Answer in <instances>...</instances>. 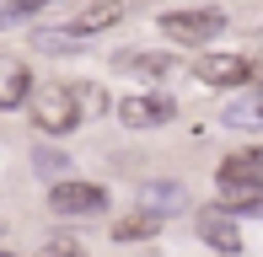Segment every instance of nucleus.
Listing matches in <instances>:
<instances>
[{
    "instance_id": "39448f33",
    "label": "nucleus",
    "mask_w": 263,
    "mask_h": 257,
    "mask_svg": "<svg viewBox=\"0 0 263 257\" xmlns=\"http://www.w3.org/2000/svg\"><path fill=\"white\" fill-rule=\"evenodd\" d=\"M118 118H124V128H161L177 118V102L166 91H135L118 102Z\"/></svg>"
},
{
    "instance_id": "0eeeda50",
    "label": "nucleus",
    "mask_w": 263,
    "mask_h": 257,
    "mask_svg": "<svg viewBox=\"0 0 263 257\" xmlns=\"http://www.w3.org/2000/svg\"><path fill=\"white\" fill-rule=\"evenodd\" d=\"M32 97V70L11 54H0V113H16Z\"/></svg>"
},
{
    "instance_id": "f8f14e48",
    "label": "nucleus",
    "mask_w": 263,
    "mask_h": 257,
    "mask_svg": "<svg viewBox=\"0 0 263 257\" xmlns=\"http://www.w3.org/2000/svg\"><path fill=\"white\" fill-rule=\"evenodd\" d=\"M215 182H263V166H258L253 150H242V156H226V161H220Z\"/></svg>"
},
{
    "instance_id": "ddd939ff",
    "label": "nucleus",
    "mask_w": 263,
    "mask_h": 257,
    "mask_svg": "<svg viewBox=\"0 0 263 257\" xmlns=\"http://www.w3.org/2000/svg\"><path fill=\"white\" fill-rule=\"evenodd\" d=\"M183 204H188V193L177 188V182H145V209L151 215L166 220V209H183Z\"/></svg>"
},
{
    "instance_id": "a211bd4d",
    "label": "nucleus",
    "mask_w": 263,
    "mask_h": 257,
    "mask_svg": "<svg viewBox=\"0 0 263 257\" xmlns=\"http://www.w3.org/2000/svg\"><path fill=\"white\" fill-rule=\"evenodd\" d=\"M253 75H263V54H258V59H253Z\"/></svg>"
},
{
    "instance_id": "6ab92c4d",
    "label": "nucleus",
    "mask_w": 263,
    "mask_h": 257,
    "mask_svg": "<svg viewBox=\"0 0 263 257\" xmlns=\"http://www.w3.org/2000/svg\"><path fill=\"white\" fill-rule=\"evenodd\" d=\"M253 156H258V166H263V150H253Z\"/></svg>"
},
{
    "instance_id": "20e7f679",
    "label": "nucleus",
    "mask_w": 263,
    "mask_h": 257,
    "mask_svg": "<svg viewBox=\"0 0 263 257\" xmlns=\"http://www.w3.org/2000/svg\"><path fill=\"white\" fill-rule=\"evenodd\" d=\"M194 75L204 80V86H215V91H236V86L253 80V59H247V54H199Z\"/></svg>"
},
{
    "instance_id": "7ed1b4c3",
    "label": "nucleus",
    "mask_w": 263,
    "mask_h": 257,
    "mask_svg": "<svg viewBox=\"0 0 263 257\" xmlns=\"http://www.w3.org/2000/svg\"><path fill=\"white\" fill-rule=\"evenodd\" d=\"M220 27H226V11H215V6L166 11V16H161V32L172 43H210V38H220Z\"/></svg>"
},
{
    "instance_id": "412c9836",
    "label": "nucleus",
    "mask_w": 263,
    "mask_h": 257,
    "mask_svg": "<svg viewBox=\"0 0 263 257\" xmlns=\"http://www.w3.org/2000/svg\"><path fill=\"white\" fill-rule=\"evenodd\" d=\"M0 236H6V225H0Z\"/></svg>"
},
{
    "instance_id": "9d476101",
    "label": "nucleus",
    "mask_w": 263,
    "mask_h": 257,
    "mask_svg": "<svg viewBox=\"0 0 263 257\" xmlns=\"http://www.w3.org/2000/svg\"><path fill=\"white\" fill-rule=\"evenodd\" d=\"M113 65H118V70H135V75L161 80V75H172V70H177V54H172V49H161V54H118Z\"/></svg>"
},
{
    "instance_id": "aec40b11",
    "label": "nucleus",
    "mask_w": 263,
    "mask_h": 257,
    "mask_svg": "<svg viewBox=\"0 0 263 257\" xmlns=\"http://www.w3.org/2000/svg\"><path fill=\"white\" fill-rule=\"evenodd\" d=\"M258 118H263V97H258Z\"/></svg>"
},
{
    "instance_id": "f03ea898",
    "label": "nucleus",
    "mask_w": 263,
    "mask_h": 257,
    "mask_svg": "<svg viewBox=\"0 0 263 257\" xmlns=\"http://www.w3.org/2000/svg\"><path fill=\"white\" fill-rule=\"evenodd\" d=\"M49 209L65 220H91V215H107V188H97V182H54L49 188Z\"/></svg>"
},
{
    "instance_id": "423d86ee",
    "label": "nucleus",
    "mask_w": 263,
    "mask_h": 257,
    "mask_svg": "<svg viewBox=\"0 0 263 257\" xmlns=\"http://www.w3.org/2000/svg\"><path fill=\"white\" fill-rule=\"evenodd\" d=\"M194 225H199V236H204L220 257H236V252H242V230H236V215H226L220 204L199 209V215H194Z\"/></svg>"
},
{
    "instance_id": "1a4fd4ad",
    "label": "nucleus",
    "mask_w": 263,
    "mask_h": 257,
    "mask_svg": "<svg viewBox=\"0 0 263 257\" xmlns=\"http://www.w3.org/2000/svg\"><path fill=\"white\" fill-rule=\"evenodd\" d=\"M226 215H263V182H220Z\"/></svg>"
},
{
    "instance_id": "dca6fc26",
    "label": "nucleus",
    "mask_w": 263,
    "mask_h": 257,
    "mask_svg": "<svg viewBox=\"0 0 263 257\" xmlns=\"http://www.w3.org/2000/svg\"><path fill=\"white\" fill-rule=\"evenodd\" d=\"M32 257H81V241H76V236H49Z\"/></svg>"
},
{
    "instance_id": "f257e3e1",
    "label": "nucleus",
    "mask_w": 263,
    "mask_h": 257,
    "mask_svg": "<svg viewBox=\"0 0 263 257\" xmlns=\"http://www.w3.org/2000/svg\"><path fill=\"white\" fill-rule=\"evenodd\" d=\"M27 102H32V128H43L49 139L81 128V113H76V102H70V86H38Z\"/></svg>"
},
{
    "instance_id": "4468645a",
    "label": "nucleus",
    "mask_w": 263,
    "mask_h": 257,
    "mask_svg": "<svg viewBox=\"0 0 263 257\" xmlns=\"http://www.w3.org/2000/svg\"><path fill=\"white\" fill-rule=\"evenodd\" d=\"M70 102H76V113L81 118H97V113H107V91L102 86H91V80H76V86H70Z\"/></svg>"
},
{
    "instance_id": "f3484780",
    "label": "nucleus",
    "mask_w": 263,
    "mask_h": 257,
    "mask_svg": "<svg viewBox=\"0 0 263 257\" xmlns=\"http://www.w3.org/2000/svg\"><path fill=\"white\" fill-rule=\"evenodd\" d=\"M32 43H38V49H43V54H70V49H81V43H76V38H70V32H65V27H59V32H38V38H32Z\"/></svg>"
},
{
    "instance_id": "2eb2a0df",
    "label": "nucleus",
    "mask_w": 263,
    "mask_h": 257,
    "mask_svg": "<svg viewBox=\"0 0 263 257\" xmlns=\"http://www.w3.org/2000/svg\"><path fill=\"white\" fill-rule=\"evenodd\" d=\"M32 172H38V177H59V172H70V161L59 156V150L38 145V150H32Z\"/></svg>"
},
{
    "instance_id": "9b49d317",
    "label": "nucleus",
    "mask_w": 263,
    "mask_h": 257,
    "mask_svg": "<svg viewBox=\"0 0 263 257\" xmlns=\"http://www.w3.org/2000/svg\"><path fill=\"white\" fill-rule=\"evenodd\" d=\"M151 236H161V215H151V209L113 220V241H151Z\"/></svg>"
},
{
    "instance_id": "6e6552de",
    "label": "nucleus",
    "mask_w": 263,
    "mask_h": 257,
    "mask_svg": "<svg viewBox=\"0 0 263 257\" xmlns=\"http://www.w3.org/2000/svg\"><path fill=\"white\" fill-rule=\"evenodd\" d=\"M113 22H124V6H118V0H102V6H86L65 32H70V38H91V32H107Z\"/></svg>"
}]
</instances>
